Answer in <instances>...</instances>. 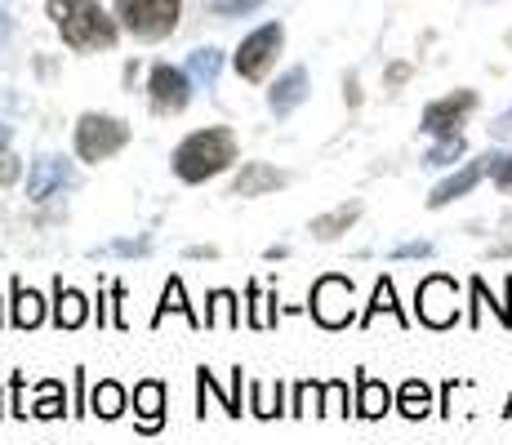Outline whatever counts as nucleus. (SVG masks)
Here are the masks:
<instances>
[{"mask_svg": "<svg viewBox=\"0 0 512 445\" xmlns=\"http://www.w3.org/2000/svg\"><path fill=\"white\" fill-rule=\"evenodd\" d=\"M236 134L228 125H214V130H196L187 134L179 147H174V174L183 178V183H210V178H219L223 170H232L236 165Z\"/></svg>", "mask_w": 512, "mask_h": 445, "instance_id": "nucleus-1", "label": "nucleus"}, {"mask_svg": "<svg viewBox=\"0 0 512 445\" xmlns=\"http://www.w3.org/2000/svg\"><path fill=\"white\" fill-rule=\"evenodd\" d=\"M49 18H54V27L76 54L116 45V23L107 18V9L98 0H49Z\"/></svg>", "mask_w": 512, "mask_h": 445, "instance_id": "nucleus-2", "label": "nucleus"}, {"mask_svg": "<svg viewBox=\"0 0 512 445\" xmlns=\"http://www.w3.org/2000/svg\"><path fill=\"white\" fill-rule=\"evenodd\" d=\"M183 0H116V18L125 32L143 36V41H161L179 27Z\"/></svg>", "mask_w": 512, "mask_h": 445, "instance_id": "nucleus-3", "label": "nucleus"}, {"mask_svg": "<svg viewBox=\"0 0 512 445\" xmlns=\"http://www.w3.org/2000/svg\"><path fill=\"white\" fill-rule=\"evenodd\" d=\"M130 143V125L121 121V116H103V112H85L81 121H76V156L81 161H107V156H116L121 147Z\"/></svg>", "mask_w": 512, "mask_h": 445, "instance_id": "nucleus-4", "label": "nucleus"}, {"mask_svg": "<svg viewBox=\"0 0 512 445\" xmlns=\"http://www.w3.org/2000/svg\"><path fill=\"white\" fill-rule=\"evenodd\" d=\"M308 312L321 330H343V325H352V316H357V308H352V281L339 272L321 276V281L312 285Z\"/></svg>", "mask_w": 512, "mask_h": 445, "instance_id": "nucleus-5", "label": "nucleus"}, {"mask_svg": "<svg viewBox=\"0 0 512 445\" xmlns=\"http://www.w3.org/2000/svg\"><path fill=\"white\" fill-rule=\"evenodd\" d=\"M281 41H285V27L281 23L254 27V32L241 41V49H236V58H232L236 76H241V81H263V76H268V67L277 63Z\"/></svg>", "mask_w": 512, "mask_h": 445, "instance_id": "nucleus-6", "label": "nucleus"}, {"mask_svg": "<svg viewBox=\"0 0 512 445\" xmlns=\"http://www.w3.org/2000/svg\"><path fill=\"white\" fill-rule=\"evenodd\" d=\"M76 183H81V174H76V165L67 161V156L41 152V156L32 161V170H27V201L45 205V201H54V196L72 192Z\"/></svg>", "mask_w": 512, "mask_h": 445, "instance_id": "nucleus-7", "label": "nucleus"}, {"mask_svg": "<svg viewBox=\"0 0 512 445\" xmlns=\"http://www.w3.org/2000/svg\"><path fill=\"white\" fill-rule=\"evenodd\" d=\"M415 303H419V321L428 325V330H450V325L459 321V285L441 272L419 281Z\"/></svg>", "mask_w": 512, "mask_h": 445, "instance_id": "nucleus-8", "label": "nucleus"}, {"mask_svg": "<svg viewBox=\"0 0 512 445\" xmlns=\"http://www.w3.org/2000/svg\"><path fill=\"white\" fill-rule=\"evenodd\" d=\"M192 89H196V81L187 76V67L156 63L152 72H147V98H152V107H156L161 116L183 112V107L192 103Z\"/></svg>", "mask_w": 512, "mask_h": 445, "instance_id": "nucleus-9", "label": "nucleus"}, {"mask_svg": "<svg viewBox=\"0 0 512 445\" xmlns=\"http://www.w3.org/2000/svg\"><path fill=\"white\" fill-rule=\"evenodd\" d=\"M472 107H477V94H472V89H455V94H446V98H437V103L423 107V125H419V130L432 134V138H455L459 125L468 121Z\"/></svg>", "mask_w": 512, "mask_h": 445, "instance_id": "nucleus-10", "label": "nucleus"}, {"mask_svg": "<svg viewBox=\"0 0 512 445\" xmlns=\"http://www.w3.org/2000/svg\"><path fill=\"white\" fill-rule=\"evenodd\" d=\"M134 428L143 437H156L165 428V383L161 379H143L134 388Z\"/></svg>", "mask_w": 512, "mask_h": 445, "instance_id": "nucleus-11", "label": "nucleus"}, {"mask_svg": "<svg viewBox=\"0 0 512 445\" xmlns=\"http://www.w3.org/2000/svg\"><path fill=\"white\" fill-rule=\"evenodd\" d=\"M94 303L90 294H81L76 285H63V276L54 281V325L58 330H81L85 321H90Z\"/></svg>", "mask_w": 512, "mask_h": 445, "instance_id": "nucleus-12", "label": "nucleus"}, {"mask_svg": "<svg viewBox=\"0 0 512 445\" xmlns=\"http://www.w3.org/2000/svg\"><path fill=\"white\" fill-rule=\"evenodd\" d=\"M481 174H490V156H481V161H468L459 174H450L446 183H437V187H432V196H428V205H432V210H441V205H450V201H459V196H468L472 187L481 183Z\"/></svg>", "mask_w": 512, "mask_h": 445, "instance_id": "nucleus-13", "label": "nucleus"}, {"mask_svg": "<svg viewBox=\"0 0 512 445\" xmlns=\"http://www.w3.org/2000/svg\"><path fill=\"white\" fill-rule=\"evenodd\" d=\"M277 187H285V174L268 161H245L241 174L232 178V196H263V192H277Z\"/></svg>", "mask_w": 512, "mask_h": 445, "instance_id": "nucleus-14", "label": "nucleus"}, {"mask_svg": "<svg viewBox=\"0 0 512 445\" xmlns=\"http://www.w3.org/2000/svg\"><path fill=\"white\" fill-rule=\"evenodd\" d=\"M9 294H14V303H9V321H14V330H36V325L45 321V299L32 290V285H23V276L9 281Z\"/></svg>", "mask_w": 512, "mask_h": 445, "instance_id": "nucleus-15", "label": "nucleus"}, {"mask_svg": "<svg viewBox=\"0 0 512 445\" xmlns=\"http://www.w3.org/2000/svg\"><path fill=\"white\" fill-rule=\"evenodd\" d=\"M170 312H179L187 325H192V330H205V316L192 308V303H187V290H183V281L179 276H170V281H165V290H161V303H156V312H152V330L156 325L165 321V316Z\"/></svg>", "mask_w": 512, "mask_h": 445, "instance_id": "nucleus-16", "label": "nucleus"}, {"mask_svg": "<svg viewBox=\"0 0 512 445\" xmlns=\"http://www.w3.org/2000/svg\"><path fill=\"white\" fill-rule=\"evenodd\" d=\"M308 98V72L303 67H290V72L281 76L277 85H272V94H268V107H272V116H290L294 107Z\"/></svg>", "mask_w": 512, "mask_h": 445, "instance_id": "nucleus-17", "label": "nucleus"}, {"mask_svg": "<svg viewBox=\"0 0 512 445\" xmlns=\"http://www.w3.org/2000/svg\"><path fill=\"white\" fill-rule=\"evenodd\" d=\"M241 365H236V370H232V388H219V379H214V374L210 370H205V365H201V370H196V392H201V397H214V401H219L223 405V410H228L232 414V419H241Z\"/></svg>", "mask_w": 512, "mask_h": 445, "instance_id": "nucleus-18", "label": "nucleus"}, {"mask_svg": "<svg viewBox=\"0 0 512 445\" xmlns=\"http://www.w3.org/2000/svg\"><path fill=\"white\" fill-rule=\"evenodd\" d=\"M388 410H392L388 383H379L374 374H357V405H352V414H361V419H383Z\"/></svg>", "mask_w": 512, "mask_h": 445, "instance_id": "nucleus-19", "label": "nucleus"}, {"mask_svg": "<svg viewBox=\"0 0 512 445\" xmlns=\"http://www.w3.org/2000/svg\"><path fill=\"white\" fill-rule=\"evenodd\" d=\"M250 414L254 419H277V414H290L285 410V383H250Z\"/></svg>", "mask_w": 512, "mask_h": 445, "instance_id": "nucleus-20", "label": "nucleus"}, {"mask_svg": "<svg viewBox=\"0 0 512 445\" xmlns=\"http://www.w3.org/2000/svg\"><path fill=\"white\" fill-rule=\"evenodd\" d=\"M379 312H388L397 325H410V316L401 312V303H397V290H392V276H379L374 281V294H370V308L361 312V325H370Z\"/></svg>", "mask_w": 512, "mask_h": 445, "instance_id": "nucleus-21", "label": "nucleus"}, {"mask_svg": "<svg viewBox=\"0 0 512 445\" xmlns=\"http://www.w3.org/2000/svg\"><path fill=\"white\" fill-rule=\"evenodd\" d=\"M241 325V303L232 290H210V308H205V330H236Z\"/></svg>", "mask_w": 512, "mask_h": 445, "instance_id": "nucleus-22", "label": "nucleus"}, {"mask_svg": "<svg viewBox=\"0 0 512 445\" xmlns=\"http://www.w3.org/2000/svg\"><path fill=\"white\" fill-rule=\"evenodd\" d=\"M125 405H130V392H125L116 379H103L90 392V414H98V419H121Z\"/></svg>", "mask_w": 512, "mask_h": 445, "instance_id": "nucleus-23", "label": "nucleus"}, {"mask_svg": "<svg viewBox=\"0 0 512 445\" xmlns=\"http://www.w3.org/2000/svg\"><path fill=\"white\" fill-rule=\"evenodd\" d=\"M397 410L406 414V419H428L432 414V388L423 379H406L397 392Z\"/></svg>", "mask_w": 512, "mask_h": 445, "instance_id": "nucleus-24", "label": "nucleus"}, {"mask_svg": "<svg viewBox=\"0 0 512 445\" xmlns=\"http://www.w3.org/2000/svg\"><path fill=\"white\" fill-rule=\"evenodd\" d=\"M357 219H361V205H357V201H352V205H339V210H330V214H321V219H312V236H317V241H334V236H343Z\"/></svg>", "mask_w": 512, "mask_h": 445, "instance_id": "nucleus-25", "label": "nucleus"}, {"mask_svg": "<svg viewBox=\"0 0 512 445\" xmlns=\"http://www.w3.org/2000/svg\"><path fill=\"white\" fill-rule=\"evenodd\" d=\"M63 414H72V410H67V392H63V383H58V379H45L41 388H36L32 419H63Z\"/></svg>", "mask_w": 512, "mask_h": 445, "instance_id": "nucleus-26", "label": "nucleus"}, {"mask_svg": "<svg viewBox=\"0 0 512 445\" xmlns=\"http://www.w3.org/2000/svg\"><path fill=\"white\" fill-rule=\"evenodd\" d=\"M219 67H223L219 49H192V54H187V76H192L196 85H205V89H214V81H219Z\"/></svg>", "mask_w": 512, "mask_h": 445, "instance_id": "nucleus-27", "label": "nucleus"}, {"mask_svg": "<svg viewBox=\"0 0 512 445\" xmlns=\"http://www.w3.org/2000/svg\"><path fill=\"white\" fill-rule=\"evenodd\" d=\"M245 294H250V325L254 330H272L277 325V294H263L259 281L245 285Z\"/></svg>", "mask_w": 512, "mask_h": 445, "instance_id": "nucleus-28", "label": "nucleus"}, {"mask_svg": "<svg viewBox=\"0 0 512 445\" xmlns=\"http://www.w3.org/2000/svg\"><path fill=\"white\" fill-rule=\"evenodd\" d=\"M321 392H326V383H317V379L294 383V401H290L294 419H303V414H321Z\"/></svg>", "mask_w": 512, "mask_h": 445, "instance_id": "nucleus-29", "label": "nucleus"}, {"mask_svg": "<svg viewBox=\"0 0 512 445\" xmlns=\"http://www.w3.org/2000/svg\"><path fill=\"white\" fill-rule=\"evenodd\" d=\"M464 152H468L464 134H455V138H437V147H432V152L423 156V165H432V170H446V165H455Z\"/></svg>", "mask_w": 512, "mask_h": 445, "instance_id": "nucleus-30", "label": "nucleus"}, {"mask_svg": "<svg viewBox=\"0 0 512 445\" xmlns=\"http://www.w3.org/2000/svg\"><path fill=\"white\" fill-rule=\"evenodd\" d=\"M321 414H334V419L352 414L348 410V383H343V379H330L326 383V392H321Z\"/></svg>", "mask_w": 512, "mask_h": 445, "instance_id": "nucleus-31", "label": "nucleus"}, {"mask_svg": "<svg viewBox=\"0 0 512 445\" xmlns=\"http://www.w3.org/2000/svg\"><path fill=\"white\" fill-rule=\"evenodd\" d=\"M263 0H205V9H214V14L223 18H236V14H250V9H259Z\"/></svg>", "mask_w": 512, "mask_h": 445, "instance_id": "nucleus-32", "label": "nucleus"}, {"mask_svg": "<svg viewBox=\"0 0 512 445\" xmlns=\"http://www.w3.org/2000/svg\"><path fill=\"white\" fill-rule=\"evenodd\" d=\"M490 178H495V187L512 192V152L508 156H490Z\"/></svg>", "mask_w": 512, "mask_h": 445, "instance_id": "nucleus-33", "label": "nucleus"}, {"mask_svg": "<svg viewBox=\"0 0 512 445\" xmlns=\"http://www.w3.org/2000/svg\"><path fill=\"white\" fill-rule=\"evenodd\" d=\"M152 250V241L147 236H139V241H112V245H103V254H121V259H130V254H147Z\"/></svg>", "mask_w": 512, "mask_h": 445, "instance_id": "nucleus-34", "label": "nucleus"}, {"mask_svg": "<svg viewBox=\"0 0 512 445\" xmlns=\"http://www.w3.org/2000/svg\"><path fill=\"white\" fill-rule=\"evenodd\" d=\"M432 254V241H401L392 245V259H428Z\"/></svg>", "mask_w": 512, "mask_h": 445, "instance_id": "nucleus-35", "label": "nucleus"}, {"mask_svg": "<svg viewBox=\"0 0 512 445\" xmlns=\"http://www.w3.org/2000/svg\"><path fill=\"white\" fill-rule=\"evenodd\" d=\"M18 170H23V161H18L14 152H5V156H0V187H9V183H14Z\"/></svg>", "mask_w": 512, "mask_h": 445, "instance_id": "nucleus-36", "label": "nucleus"}, {"mask_svg": "<svg viewBox=\"0 0 512 445\" xmlns=\"http://www.w3.org/2000/svg\"><path fill=\"white\" fill-rule=\"evenodd\" d=\"M490 134H495V138H508V134H512V107H508L504 116H499L495 125H490Z\"/></svg>", "mask_w": 512, "mask_h": 445, "instance_id": "nucleus-37", "label": "nucleus"}, {"mask_svg": "<svg viewBox=\"0 0 512 445\" xmlns=\"http://www.w3.org/2000/svg\"><path fill=\"white\" fill-rule=\"evenodd\" d=\"M187 259H219V250H214V245H192Z\"/></svg>", "mask_w": 512, "mask_h": 445, "instance_id": "nucleus-38", "label": "nucleus"}, {"mask_svg": "<svg viewBox=\"0 0 512 445\" xmlns=\"http://www.w3.org/2000/svg\"><path fill=\"white\" fill-rule=\"evenodd\" d=\"M9 138H14V134H9V125H5V121H0V156L9 152Z\"/></svg>", "mask_w": 512, "mask_h": 445, "instance_id": "nucleus-39", "label": "nucleus"}, {"mask_svg": "<svg viewBox=\"0 0 512 445\" xmlns=\"http://www.w3.org/2000/svg\"><path fill=\"white\" fill-rule=\"evenodd\" d=\"M504 414H512V397H508V410H504Z\"/></svg>", "mask_w": 512, "mask_h": 445, "instance_id": "nucleus-40", "label": "nucleus"}, {"mask_svg": "<svg viewBox=\"0 0 512 445\" xmlns=\"http://www.w3.org/2000/svg\"><path fill=\"white\" fill-rule=\"evenodd\" d=\"M0 414H5V401H0Z\"/></svg>", "mask_w": 512, "mask_h": 445, "instance_id": "nucleus-41", "label": "nucleus"}, {"mask_svg": "<svg viewBox=\"0 0 512 445\" xmlns=\"http://www.w3.org/2000/svg\"><path fill=\"white\" fill-rule=\"evenodd\" d=\"M0 321H5V312H0Z\"/></svg>", "mask_w": 512, "mask_h": 445, "instance_id": "nucleus-42", "label": "nucleus"}]
</instances>
